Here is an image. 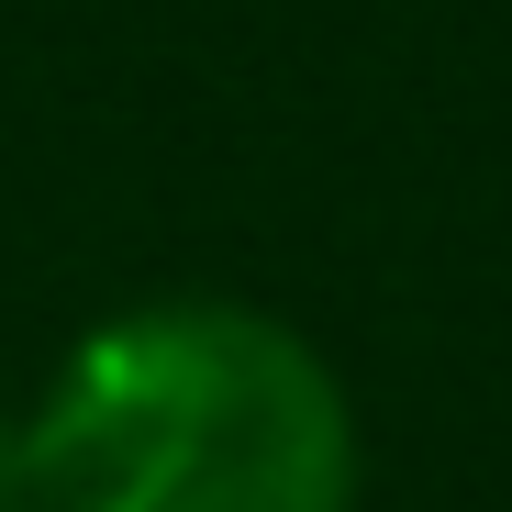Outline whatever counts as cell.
Returning <instances> with one entry per match:
<instances>
[{
  "label": "cell",
  "instance_id": "cell-1",
  "mask_svg": "<svg viewBox=\"0 0 512 512\" xmlns=\"http://www.w3.org/2000/svg\"><path fill=\"white\" fill-rule=\"evenodd\" d=\"M45 512H357V412L290 323L145 301L23 412Z\"/></svg>",
  "mask_w": 512,
  "mask_h": 512
},
{
  "label": "cell",
  "instance_id": "cell-2",
  "mask_svg": "<svg viewBox=\"0 0 512 512\" xmlns=\"http://www.w3.org/2000/svg\"><path fill=\"white\" fill-rule=\"evenodd\" d=\"M12 512H45V501H12Z\"/></svg>",
  "mask_w": 512,
  "mask_h": 512
}]
</instances>
